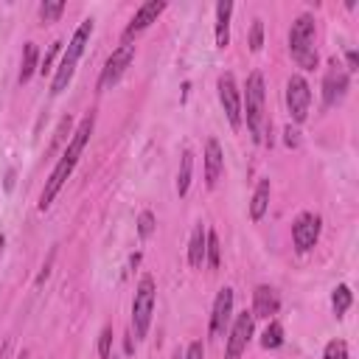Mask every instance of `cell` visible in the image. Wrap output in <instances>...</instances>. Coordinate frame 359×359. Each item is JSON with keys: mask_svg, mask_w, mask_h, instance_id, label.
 <instances>
[{"mask_svg": "<svg viewBox=\"0 0 359 359\" xmlns=\"http://www.w3.org/2000/svg\"><path fill=\"white\" fill-rule=\"evenodd\" d=\"M230 14H233V3L230 0L216 3V45L219 48L230 45Z\"/></svg>", "mask_w": 359, "mask_h": 359, "instance_id": "cell-17", "label": "cell"}, {"mask_svg": "<svg viewBox=\"0 0 359 359\" xmlns=\"http://www.w3.org/2000/svg\"><path fill=\"white\" fill-rule=\"evenodd\" d=\"M230 314H233V289L222 286L216 300H213V311H210V334L213 337L224 334V328L230 323Z\"/></svg>", "mask_w": 359, "mask_h": 359, "instance_id": "cell-13", "label": "cell"}, {"mask_svg": "<svg viewBox=\"0 0 359 359\" xmlns=\"http://www.w3.org/2000/svg\"><path fill=\"white\" fill-rule=\"evenodd\" d=\"M205 244H208V230H205V224L199 222V224H194L191 241H188V264H191L194 269H199V266L205 264Z\"/></svg>", "mask_w": 359, "mask_h": 359, "instance_id": "cell-16", "label": "cell"}, {"mask_svg": "<svg viewBox=\"0 0 359 359\" xmlns=\"http://www.w3.org/2000/svg\"><path fill=\"white\" fill-rule=\"evenodd\" d=\"M205 261H208V266H210V269H219V264H222V247H219V236H216V230H208Z\"/></svg>", "mask_w": 359, "mask_h": 359, "instance_id": "cell-23", "label": "cell"}, {"mask_svg": "<svg viewBox=\"0 0 359 359\" xmlns=\"http://www.w3.org/2000/svg\"><path fill=\"white\" fill-rule=\"evenodd\" d=\"M39 50H36V45L34 42H25V48H22V62H20V84H25L39 67Z\"/></svg>", "mask_w": 359, "mask_h": 359, "instance_id": "cell-19", "label": "cell"}, {"mask_svg": "<svg viewBox=\"0 0 359 359\" xmlns=\"http://www.w3.org/2000/svg\"><path fill=\"white\" fill-rule=\"evenodd\" d=\"M17 359H28V353H25V351H22V353H20V356H17Z\"/></svg>", "mask_w": 359, "mask_h": 359, "instance_id": "cell-36", "label": "cell"}, {"mask_svg": "<svg viewBox=\"0 0 359 359\" xmlns=\"http://www.w3.org/2000/svg\"><path fill=\"white\" fill-rule=\"evenodd\" d=\"M185 359H205V348L199 339H194L188 348H185Z\"/></svg>", "mask_w": 359, "mask_h": 359, "instance_id": "cell-31", "label": "cell"}, {"mask_svg": "<svg viewBox=\"0 0 359 359\" xmlns=\"http://www.w3.org/2000/svg\"><path fill=\"white\" fill-rule=\"evenodd\" d=\"M3 247H6V238L0 236V255H3Z\"/></svg>", "mask_w": 359, "mask_h": 359, "instance_id": "cell-35", "label": "cell"}, {"mask_svg": "<svg viewBox=\"0 0 359 359\" xmlns=\"http://www.w3.org/2000/svg\"><path fill=\"white\" fill-rule=\"evenodd\" d=\"M191 171H194V154L185 149V151H182V160H180V171H177V194H180V196H185V194H188Z\"/></svg>", "mask_w": 359, "mask_h": 359, "instance_id": "cell-20", "label": "cell"}, {"mask_svg": "<svg viewBox=\"0 0 359 359\" xmlns=\"http://www.w3.org/2000/svg\"><path fill=\"white\" fill-rule=\"evenodd\" d=\"M90 34H93V20L87 17V20L73 31V36H70V42H67V50H65V56H62V62H59V67H56V73H53V81H50V93H53V95H59V93L70 84V79H73V73H76V65H79V59H81L87 42H90Z\"/></svg>", "mask_w": 359, "mask_h": 359, "instance_id": "cell-3", "label": "cell"}, {"mask_svg": "<svg viewBox=\"0 0 359 359\" xmlns=\"http://www.w3.org/2000/svg\"><path fill=\"white\" fill-rule=\"evenodd\" d=\"M261 345H264L266 351H275V348L283 345V325H280L278 320H269V325H266L264 334H261Z\"/></svg>", "mask_w": 359, "mask_h": 359, "instance_id": "cell-21", "label": "cell"}, {"mask_svg": "<svg viewBox=\"0 0 359 359\" xmlns=\"http://www.w3.org/2000/svg\"><path fill=\"white\" fill-rule=\"evenodd\" d=\"M323 359H348V345L342 339H331L323 351Z\"/></svg>", "mask_w": 359, "mask_h": 359, "instance_id": "cell-26", "label": "cell"}, {"mask_svg": "<svg viewBox=\"0 0 359 359\" xmlns=\"http://www.w3.org/2000/svg\"><path fill=\"white\" fill-rule=\"evenodd\" d=\"M320 227H323V222H320L317 213H300L294 219V224H292V241H294L297 252H309L317 244Z\"/></svg>", "mask_w": 359, "mask_h": 359, "instance_id": "cell-10", "label": "cell"}, {"mask_svg": "<svg viewBox=\"0 0 359 359\" xmlns=\"http://www.w3.org/2000/svg\"><path fill=\"white\" fill-rule=\"evenodd\" d=\"M286 146H297V129L292 123L286 126Z\"/></svg>", "mask_w": 359, "mask_h": 359, "instance_id": "cell-33", "label": "cell"}, {"mask_svg": "<svg viewBox=\"0 0 359 359\" xmlns=\"http://www.w3.org/2000/svg\"><path fill=\"white\" fill-rule=\"evenodd\" d=\"M351 303H353V294H351V286H345V283H339L337 289H334V294H331V306H334V314L337 317H342L348 309H351Z\"/></svg>", "mask_w": 359, "mask_h": 359, "instance_id": "cell-22", "label": "cell"}, {"mask_svg": "<svg viewBox=\"0 0 359 359\" xmlns=\"http://www.w3.org/2000/svg\"><path fill=\"white\" fill-rule=\"evenodd\" d=\"M266 208H269V180H258L255 194L250 199V216H252V222H261L264 213H266Z\"/></svg>", "mask_w": 359, "mask_h": 359, "instance_id": "cell-18", "label": "cell"}, {"mask_svg": "<svg viewBox=\"0 0 359 359\" xmlns=\"http://www.w3.org/2000/svg\"><path fill=\"white\" fill-rule=\"evenodd\" d=\"M93 126H95V115L90 112V115L81 118V123L76 126L73 137L67 140V149H65L62 157L56 160V165H53L48 182H45V188H42V194H39V210H48V208H50V202H53L56 194L62 191L65 180L73 174V168H76V163H79V157H81V151H84L90 135H93Z\"/></svg>", "mask_w": 359, "mask_h": 359, "instance_id": "cell-1", "label": "cell"}, {"mask_svg": "<svg viewBox=\"0 0 359 359\" xmlns=\"http://www.w3.org/2000/svg\"><path fill=\"white\" fill-rule=\"evenodd\" d=\"M345 93H348V70L337 59H331L325 67V76H323V104L334 107L345 98Z\"/></svg>", "mask_w": 359, "mask_h": 359, "instance_id": "cell-9", "label": "cell"}, {"mask_svg": "<svg viewBox=\"0 0 359 359\" xmlns=\"http://www.w3.org/2000/svg\"><path fill=\"white\" fill-rule=\"evenodd\" d=\"M216 90H219V101H222V109L230 121L233 129L241 126V93H238V84L233 79V73H222L219 81H216Z\"/></svg>", "mask_w": 359, "mask_h": 359, "instance_id": "cell-8", "label": "cell"}, {"mask_svg": "<svg viewBox=\"0 0 359 359\" xmlns=\"http://www.w3.org/2000/svg\"><path fill=\"white\" fill-rule=\"evenodd\" d=\"M8 348H11L8 342H3V345H0V359H6V356H8Z\"/></svg>", "mask_w": 359, "mask_h": 359, "instance_id": "cell-34", "label": "cell"}, {"mask_svg": "<svg viewBox=\"0 0 359 359\" xmlns=\"http://www.w3.org/2000/svg\"><path fill=\"white\" fill-rule=\"evenodd\" d=\"M135 59V45L132 42H123L121 48L112 50V56L104 62L101 67V76H98V90H109L112 84H118V79L126 73V67L132 65Z\"/></svg>", "mask_w": 359, "mask_h": 359, "instance_id": "cell-6", "label": "cell"}, {"mask_svg": "<svg viewBox=\"0 0 359 359\" xmlns=\"http://www.w3.org/2000/svg\"><path fill=\"white\" fill-rule=\"evenodd\" d=\"M112 359H115V356H112Z\"/></svg>", "mask_w": 359, "mask_h": 359, "instance_id": "cell-37", "label": "cell"}, {"mask_svg": "<svg viewBox=\"0 0 359 359\" xmlns=\"http://www.w3.org/2000/svg\"><path fill=\"white\" fill-rule=\"evenodd\" d=\"M241 118H247V129L255 143H269V115H266V90H264V76L250 73L241 95Z\"/></svg>", "mask_w": 359, "mask_h": 359, "instance_id": "cell-2", "label": "cell"}, {"mask_svg": "<svg viewBox=\"0 0 359 359\" xmlns=\"http://www.w3.org/2000/svg\"><path fill=\"white\" fill-rule=\"evenodd\" d=\"M62 11H65V3H62V0H45V3H39V17H42L45 22L59 20Z\"/></svg>", "mask_w": 359, "mask_h": 359, "instance_id": "cell-24", "label": "cell"}, {"mask_svg": "<svg viewBox=\"0 0 359 359\" xmlns=\"http://www.w3.org/2000/svg\"><path fill=\"white\" fill-rule=\"evenodd\" d=\"M289 53L303 70L317 67V50H314V17L300 14L289 28Z\"/></svg>", "mask_w": 359, "mask_h": 359, "instance_id": "cell-4", "label": "cell"}, {"mask_svg": "<svg viewBox=\"0 0 359 359\" xmlns=\"http://www.w3.org/2000/svg\"><path fill=\"white\" fill-rule=\"evenodd\" d=\"M163 11H165V0H149V3H143V6L135 11V17L129 20V25L123 28V42H129L135 34L146 31Z\"/></svg>", "mask_w": 359, "mask_h": 359, "instance_id": "cell-12", "label": "cell"}, {"mask_svg": "<svg viewBox=\"0 0 359 359\" xmlns=\"http://www.w3.org/2000/svg\"><path fill=\"white\" fill-rule=\"evenodd\" d=\"M65 132H70V115H67V118H62V123L56 126V135H53V143H50V149H56V146H59V143L67 137Z\"/></svg>", "mask_w": 359, "mask_h": 359, "instance_id": "cell-30", "label": "cell"}, {"mask_svg": "<svg viewBox=\"0 0 359 359\" xmlns=\"http://www.w3.org/2000/svg\"><path fill=\"white\" fill-rule=\"evenodd\" d=\"M264 45V22L252 20V31H250V50H261Z\"/></svg>", "mask_w": 359, "mask_h": 359, "instance_id": "cell-28", "label": "cell"}, {"mask_svg": "<svg viewBox=\"0 0 359 359\" xmlns=\"http://www.w3.org/2000/svg\"><path fill=\"white\" fill-rule=\"evenodd\" d=\"M252 328H255V317L252 311H241L236 320H233V328H230V337H227V353L224 359H238L252 337Z\"/></svg>", "mask_w": 359, "mask_h": 359, "instance_id": "cell-11", "label": "cell"}, {"mask_svg": "<svg viewBox=\"0 0 359 359\" xmlns=\"http://www.w3.org/2000/svg\"><path fill=\"white\" fill-rule=\"evenodd\" d=\"M154 297H157L154 278L143 275L137 289H135V300H132V331H135V339H143L149 334L151 314H154Z\"/></svg>", "mask_w": 359, "mask_h": 359, "instance_id": "cell-5", "label": "cell"}, {"mask_svg": "<svg viewBox=\"0 0 359 359\" xmlns=\"http://www.w3.org/2000/svg\"><path fill=\"white\" fill-rule=\"evenodd\" d=\"M278 306H280V300H278V292L272 289V286H266V283H261V286H255V292H252V317H272V314H278Z\"/></svg>", "mask_w": 359, "mask_h": 359, "instance_id": "cell-15", "label": "cell"}, {"mask_svg": "<svg viewBox=\"0 0 359 359\" xmlns=\"http://www.w3.org/2000/svg\"><path fill=\"white\" fill-rule=\"evenodd\" d=\"M154 227H157L154 213H151V210H143V213L137 216V236H140V238H149V236L154 233Z\"/></svg>", "mask_w": 359, "mask_h": 359, "instance_id": "cell-25", "label": "cell"}, {"mask_svg": "<svg viewBox=\"0 0 359 359\" xmlns=\"http://www.w3.org/2000/svg\"><path fill=\"white\" fill-rule=\"evenodd\" d=\"M59 48H62V39H56V42H53V45L48 48V53L42 56V65H39V73H42V76H45V73L50 70V62H53V56L59 53Z\"/></svg>", "mask_w": 359, "mask_h": 359, "instance_id": "cell-29", "label": "cell"}, {"mask_svg": "<svg viewBox=\"0 0 359 359\" xmlns=\"http://www.w3.org/2000/svg\"><path fill=\"white\" fill-rule=\"evenodd\" d=\"M345 62H348V67H345V70H348V76L359 70V56H356V50H348V53H345Z\"/></svg>", "mask_w": 359, "mask_h": 359, "instance_id": "cell-32", "label": "cell"}, {"mask_svg": "<svg viewBox=\"0 0 359 359\" xmlns=\"http://www.w3.org/2000/svg\"><path fill=\"white\" fill-rule=\"evenodd\" d=\"M109 353H112V328L104 325L101 334H98V356L101 359H109Z\"/></svg>", "mask_w": 359, "mask_h": 359, "instance_id": "cell-27", "label": "cell"}, {"mask_svg": "<svg viewBox=\"0 0 359 359\" xmlns=\"http://www.w3.org/2000/svg\"><path fill=\"white\" fill-rule=\"evenodd\" d=\"M222 171H224L222 146H219L216 137H208V143H205V182H208V188H216Z\"/></svg>", "mask_w": 359, "mask_h": 359, "instance_id": "cell-14", "label": "cell"}, {"mask_svg": "<svg viewBox=\"0 0 359 359\" xmlns=\"http://www.w3.org/2000/svg\"><path fill=\"white\" fill-rule=\"evenodd\" d=\"M309 104H311V87L303 76H292L286 81V107L294 123H303L309 118Z\"/></svg>", "mask_w": 359, "mask_h": 359, "instance_id": "cell-7", "label": "cell"}]
</instances>
